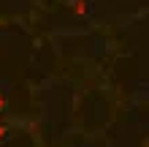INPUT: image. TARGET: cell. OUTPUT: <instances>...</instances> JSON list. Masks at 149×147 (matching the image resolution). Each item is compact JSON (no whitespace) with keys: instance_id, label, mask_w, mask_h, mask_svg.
Instances as JSON below:
<instances>
[{"instance_id":"obj_1","label":"cell","mask_w":149,"mask_h":147,"mask_svg":"<svg viewBox=\"0 0 149 147\" xmlns=\"http://www.w3.org/2000/svg\"><path fill=\"white\" fill-rule=\"evenodd\" d=\"M73 11H76V14H87V6H84V0H76V3H73Z\"/></svg>"},{"instance_id":"obj_2","label":"cell","mask_w":149,"mask_h":147,"mask_svg":"<svg viewBox=\"0 0 149 147\" xmlns=\"http://www.w3.org/2000/svg\"><path fill=\"white\" fill-rule=\"evenodd\" d=\"M3 106H6V98H3V93H0V112H3Z\"/></svg>"},{"instance_id":"obj_3","label":"cell","mask_w":149,"mask_h":147,"mask_svg":"<svg viewBox=\"0 0 149 147\" xmlns=\"http://www.w3.org/2000/svg\"><path fill=\"white\" fill-rule=\"evenodd\" d=\"M3 136H6V125H0V139H3Z\"/></svg>"}]
</instances>
